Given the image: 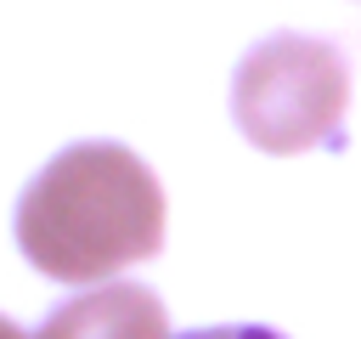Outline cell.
<instances>
[{
    "instance_id": "6da1fadb",
    "label": "cell",
    "mask_w": 361,
    "mask_h": 339,
    "mask_svg": "<svg viewBox=\"0 0 361 339\" xmlns=\"http://www.w3.org/2000/svg\"><path fill=\"white\" fill-rule=\"evenodd\" d=\"M17 243L56 282H102L164 249V186L130 147L79 141L28 181Z\"/></svg>"
},
{
    "instance_id": "7a4b0ae2",
    "label": "cell",
    "mask_w": 361,
    "mask_h": 339,
    "mask_svg": "<svg viewBox=\"0 0 361 339\" xmlns=\"http://www.w3.org/2000/svg\"><path fill=\"white\" fill-rule=\"evenodd\" d=\"M350 107V68L327 40L271 34L231 79L237 130L259 153H310L338 136Z\"/></svg>"
},
{
    "instance_id": "3957f363",
    "label": "cell",
    "mask_w": 361,
    "mask_h": 339,
    "mask_svg": "<svg viewBox=\"0 0 361 339\" xmlns=\"http://www.w3.org/2000/svg\"><path fill=\"white\" fill-rule=\"evenodd\" d=\"M39 339H169L164 299L141 282H107L96 294L68 299L62 311H51Z\"/></svg>"
},
{
    "instance_id": "277c9868",
    "label": "cell",
    "mask_w": 361,
    "mask_h": 339,
    "mask_svg": "<svg viewBox=\"0 0 361 339\" xmlns=\"http://www.w3.org/2000/svg\"><path fill=\"white\" fill-rule=\"evenodd\" d=\"M180 339H282V333H271V328H197Z\"/></svg>"
},
{
    "instance_id": "5b68a950",
    "label": "cell",
    "mask_w": 361,
    "mask_h": 339,
    "mask_svg": "<svg viewBox=\"0 0 361 339\" xmlns=\"http://www.w3.org/2000/svg\"><path fill=\"white\" fill-rule=\"evenodd\" d=\"M0 339H23V328H11V322L0 316Z\"/></svg>"
}]
</instances>
